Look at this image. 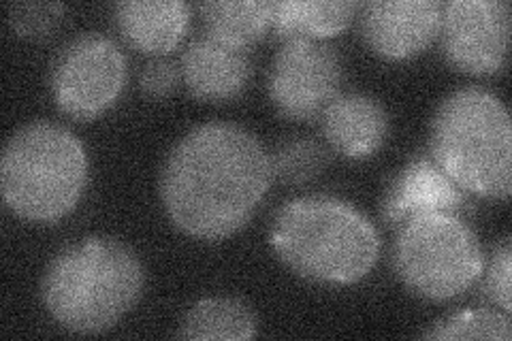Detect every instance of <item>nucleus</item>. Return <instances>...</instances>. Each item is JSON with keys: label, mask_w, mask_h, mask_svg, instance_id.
I'll return each mask as SVG.
<instances>
[{"label": "nucleus", "mask_w": 512, "mask_h": 341, "mask_svg": "<svg viewBox=\"0 0 512 341\" xmlns=\"http://www.w3.org/2000/svg\"><path fill=\"white\" fill-rule=\"evenodd\" d=\"M271 177V158L259 137L233 122H205L167 154L160 199L180 231L218 241L252 218Z\"/></svg>", "instance_id": "nucleus-1"}, {"label": "nucleus", "mask_w": 512, "mask_h": 341, "mask_svg": "<svg viewBox=\"0 0 512 341\" xmlns=\"http://www.w3.org/2000/svg\"><path fill=\"white\" fill-rule=\"evenodd\" d=\"M269 243L301 278L338 286L363 280L380 254V235L372 220L329 194L284 203L271 222Z\"/></svg>", "instance_id": "nucleus-2"}, {"label": "nucleus", "mask_w": 512, "mask_h": 341, "mask_svg": "<svg viewBox=\"0 0 512 341\" xmlns=\"http://www.w3.org/2000/svg\"><path fill=\"white\" fill-rule=\"evenodd\" d=\"M146 273L137 254L111 237H86L47 265L41 299L47 314L73 333H101L133 310Z\"/></svg>", "instance_id": "nucleus-3"}, {"label": "nucleus", "mask_w": 512, "mask_h": 341, "mask_svg": "<svg viewBox=\"0 0 512 341\" xmlns=\"http://www.w3.org/2000/svg\"><path fill=\"white\" fill-rule=\"evenodd\" d=\"M431 154L459 188L485 199H508L512 128L500 96L478 86L448 94L431 122Z\"/></svg>", "instance_id": "nucleus-4"}, {"label": "nucleus", "mask_w": 512, "mask_h": 341, "mask_svg": "<svg viewBox=\"0 0 512 341\" xmlns=\"http://www.w3.org/2000/svg\"><path fill=\"white\" fill-rule=\"evenodd\" d=\"M88 184V152L67 126L37 120L22 126L3 152L0 188L24 220L56 222L71 214Z\"/></svg>", "instance_id": "nucleus-5"}, {"label": "nucleus", "mask_w": 512, "mask_h": 341, "mask_svg": "<svg viewBox=\"0 0 512 341\" xmlns=\"http://www.w3.org/2000/svg\"><path fill=\"white\" fill-rule=\"evenodd\" d=\"M393 265L414 295L446 301L478 280L485 256L476 233L457 214L434 211L399 224Z\"/></svg>", "instance_id": "nucleus-6"}, {"label": "nucleus", "mask_w": 512, "mask_h": 341, "mask_svg": "<svg viewBox=\"0 0 512 341\" xmlns=\"http://www.w3.org/2000/svg\"><path fill=\"white\" fill-rule=\"evenodd\" d=\"M126 71V56L114 39L86 32L64 45L52 64L54 101L67 116L92 120L118 101Z\"/></svg>", "instance_id": "nucleus-7"}, {"label": "nucleus", "mask_w": 512, "mask_h": 341, "mask_svg": "<svg viewBox=\"0 0 512 341\" xmlns=\"http://www.w3.org/2000/svg\"><path fill=\"white\" fill-rule=\"evenodd\" d=\"M342 60L333 45L295 37L284 41L271 62L267 90L276 109L288 120H312L338 96Z\"/></svg>", "instance_id": "nucleus-8"}, {"label": "nucleus", "mask_w": 512, "mask_h": 341, "mask_svg": "<svg viewBox=\"0 0 512 341\" xmlns=\"http://www.w3.org/2000/svg\"><path fill=\"white\" fill-rule=\"evenodd\" d=\"M442 50L461 73L504 69L510 41V5L504 0H451L442 7Z\"/></svg>", "instance_id": "nucleus-9"}, {"label": "nucleus", "mask_w": 512, "mask_h": 341, "mask_svg": "<svg viewBox=\"0 0 512 341\" xmlns=\"http://www.w3.org/2000/svg\"><path fill=\"white\" fill-rule=\"evenodd\" d=\"M440 22L438 0H372L361 13L363 39L389 60L421 54L436 39Z\"/></svg>", "instance_id": "nucleus-10"}, {"label": "nucleus", "mask_w": 512, "mask_h": 341, "mask_svg": "<svg viewBox=\"0 0 512 341\" xmlns=\"http://www.w3.org/2000/svg\"><path fill=\"white\" fill-rule=\"evenodd\" d=\"M468 205V194L448 177L434 158L419 156L395 177L384 201V218L391 226L406 220L444 211L459 214Z\"/></svg>", "instance_id": "nucleus-11"}, {"label": "nucleus", "mask_w": 512, "mask_h": 341, "mask_svg": "<svg viewBox=\"0 0 512 341\" xmlns=\"http://www.w3.org/2000/svg\"><path fill=\"white\" fill-rule=\"evenodd\" d=\"M180 71L195 99L220 103L233 99L246 88L250 58L244 50H235L205 35L188 43Z\"/></svg>", "instance_id": "nucleus-12"}, {"label": "nucleus", "mask_w": 512, "mask_h": 341, "mask_svg": "<svg viewBox=\"0 0 512 341\" xmlns=\"http://www.w3.org/2000/svg\"><path fill=\"white\" fill-rule=\"evenodd\" d=\"M320 118L331 148L355 160L376 154L389 131L387 111L367 94H338Z\"/></svg>", "instance_id": "nucleus-13"}, {"label": "nucleus", "mask_w": 512, "mask_h": 341, "mask_svg": "<svg viewBox=\"0 0 512 341\" xmlns=\"http://www.w3.org/2000/svg\"><path fill=\"white\" fill-rule=\"evenodd\" d=\"M114 20L128 45L163 56L182 43L190 24V7L182 0H122L114 7Z\"/></svg>", "instance_id": "nucleus-14"}, {"label": "nucleus", "mask_w": 512, "mask_h": 341, "mask_svg": "<svg viewBox=\"0 0 512 341\" xmlns=\"http://www.w3.org/2000/svg\"><path fill=\"white\" fill-rule=\"evenodd\" d=\"M274 5L269 0H207L199 9L207 37L246 52L274 24Z\"/></svg>", "instance_id": "nucleus-15"}, {"label": "nucleus", "mask_w": 512, "mask_h": 341, "mask_svg": "<svg viewBox=\"0 0 512 341\" xmlns=\"http://www.w3.org/2000/svg\"><path fill=\"white\" fill-rule=\"evenodd\" d=\"M355 0H282L274 5V28L284 41L295 37L318 39L338 35L355 18Z\"/></svg>", "instance_id": "nucleus-16"}, {"label": "nucleus", "mask_w": 512, "mask_h": 341, "mask_svg": "<svg viewBox=\"0 0 512 341\" xmlns=\"http://www.w3.org/2000/svg\"><path fill=\"white\" fill-rule=\"evenodd\" d=\"M256 335V318L239 299H201L184 314L178 337L192 341H244Z\"/></svg>", "instance_id": "nucleus-17"}, {"label": "nucleus", "mask_w": 512, "mask_h": 341, "mask_svg": "<svg viewBox=\"0 0 512 341\" xmlns=\"http://www.w3.org/2000/svg\"><path fill=\"white\" fill-rule=\"evenodd\" d=\"M329 152L323 143L314 139L284 141L271 158V175L284 184H308L325 171Z\"/></svg>", "instance_id": "nucleus-18"}, {"label": "nucleus", "mask_w": 512, "mask_h": 341, "mask_svg": "<svg viewBox=\"0 0 512 341\" xmlns=\"http://www.w3.org/2000/svg\"><path fill=\"white\" fill-rule=\"evenodd\" d=\"M425 339H495L510 341L512 327L506 312L466 310L451 314L423 333Z\"/></svg>", "instance_id": "nucleus-19"}, {"label": "nucleus", "mask_w": 512, "mask_h": 341, "mask_svg": "<svg viewBox=\"0 0 512 341\" xmlns=\"http://www.w3.org/2000/svg\"><path fill=\"white\" fill-rule=\"evenodd\" d=\"M64 11L62 3H11L9 24L24 39H43L58 28Z\"/></svg>", "instance_id": "nucleus-20"}, {"label": "nucleus", "mask_w": 512, "mask_h": 341, "mask_svg": "<svg viewBox=\"0 0 512 341\" xmlns=\"http://www.w3.org/2000/svg\"><path fill=\"white\" fill-rule=\"evenodd\" d=\"M510 275H512V243L510 237H506L498 248L493 252L489 273H487V282L485 290L487 297L502 307V312L510 314L512 310V301H510Z\"/></svg>", "instance_id": "nucleus-21"}, {"label": "nucleus", "mask_w": 512, "mask_h": 341, "mask_svg": "<svg viewBox=\"0 0 512 341\" xmlns=\"http://www.w3.org/2000/svg\"><path fill=\"white\" fill-rule=\"evenodd\" d=\"M182 71L175 67V62L158 58L148 62L141 71V90L146 92L150 99H163L169 96L180 84Z\"/></svg>", "instance_id": "nucleus-22"}]
</instances>
